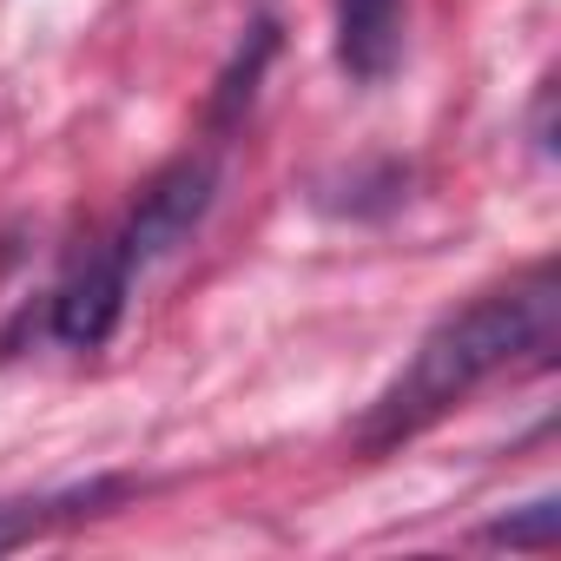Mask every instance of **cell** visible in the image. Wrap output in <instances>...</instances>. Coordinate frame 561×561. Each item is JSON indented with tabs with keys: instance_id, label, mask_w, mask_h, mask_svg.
Returning a JSON list of instances; mask_svg holds the SVG:
<instances>
[{
	"instance_id": "6da1fadb",
	"label": "cell",
	"mask_w": 561,
	"mask_h": 561,
	"mask_svg": "<svg viewBox=\"0 0 561 561\" xmlns=\"http://www.w3.org/2000/svg\"><path fill=\"white\" fill-rule=\"evenodd\" d=\"M554 318H561V291H554V264H535L522 271L515 285L502 291H482L476 305L449 311L423 344L416 357L397 370V383L370 403V416L357 423V449L364 456H383L410 436H423L436 416H449L476 383H489L495 370L522 364V357H541L554 344Z\"/></svg>"
},
{
	"instance_id": "7a4b0ae2",
	"label": "cell",
	"mask_w": 561,
	"mask_h": 561,
	"mask_svg": "<svg viewBox=\"0 0 561 561\" xmlns=\"http://www.w3.org/2000/svg\"><path fill=\"white\" fill-rule=\"evenodd\" d=\"M211 192H218V172H211V159H172L146 192H139V205H133V218L119 225V238H113V251L126 257V271L139 277V271H152L159 257H172L198 225H205V211H211Z\"/></svg>"
},
{
	"instance_id": "8992f818",
	"label": "cell",
	"mask_w": 561,
	"mask_h": 561,
	"mask_svg": "<svg viewBox=\"0 0 561 561\" xmlns=\"http://www.w3.org/2000/svg\"><path fill=\"white\" fill-rule=\"evenodd\" d=\"M554 535H561L554 495H541V502H528L522 515H502V522L482 528V541H495V548H554Z\"/></svg>"
},
{
	"instance_id": "5b68a950",
	"label": "cell",
	"mask_w": 561,
	"mask_h": 561,
	"mask_svg": "<svg viewBox=\"0 0 561 561\" xmlns=\"http://www.w3.org/2000/svg\"><path fill=\"white\" fill-rule=\"evenodd\" d=\"M113 495H126V482H87V489H67V495H34V502H0V554L8 548H21V541H34L47 522H60V515H93L100 502H113Z\"/></svg>"
},
{
	"instance_id": "277c9868",
	"label": "cell",
	"mask_w": 561,
	"mask_h": 561,
	"mask_svg": "<svg viewBox=\"0 0 561 561\" xmlns=\"http://www.w3.org/2000/svg\"><path fill=\"white\" fill-rule=\"evenodd\" d=\"M403 54V0H337V67L357 87L390 80Z\"/></svg>"
},
{
	"instance_id": "3957f363",
	"label": "cell",
	"mask_w": 561,
	"mask_h": 561,
	"mask_svg": "<svg viewBox=\"0 0 561 561\" xmlns=\"http://www.w3.org/2000/svg\"><path fill=\"white\" fill-rule=\"evenodd\" d=\"M126 298H133V271H126V257L113 244H100L93 257L73 264V277H67L60 298H54V337L67 351H100L119 331Z\"/></svg>"
}]
</instances>
